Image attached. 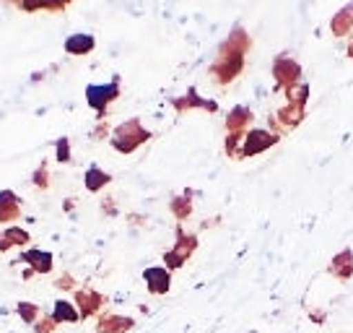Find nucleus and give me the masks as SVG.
<instances>
[{
  "label": "nucleus",
  "instance_id": "412c9836",
  "mask_svg": "<svg viewBox=\"0 0 353 333\" xmlns=\"http://www.w3.org/2000/svg\"><path fill=\"white\" fill-rule=\"evenodd\" d=\"M52 318H55V323H78L81 321V312H78L76 302L57 300L55 307H52Z\"/></svg>",
  "mask_w": 353,
  "mask_h": 333
},
{
  "label": "nucleus",
  "instance_id": "0eeeda50",
  "mask_svg": "<svg viewBox=\"0 0 353 333\" xmlns=\"http://www.w3.org/2000/svg\"><path fill=\"white\" fill-rule=\"evenodd\" d=\"M250 50H252V37L247 34L244 26H234L232 32H229V37L221 42L219 55H244L247 57Z\"/></svg>",
  "mask_w": 353,
  "mask_h": 333
},
{
  "label": "nucleus",
  "instance_id": "72a5a7b5",
  "mask_svg": "<svg viewBox=\"0 0 353 333\" xmlns=\"http://www.w3.org/2000/svg\"><path fill=\"white\" fill-rule=\"evenodd\" d=\"M345 55H348L353 60V37L348 39V45H345Z\"/></svg>",
  "mask_w": 353,
  "mask_h": 333
},
{
  "label": "nucleus",
  "instance_id": "2f4dec72",
  "mask_svg": "<svg viewBox=\"0 0 353 333\" xmlns=\"http://www.w3.org/2000/svg\"><path fill=\"white\" fill-rule=\"evenodd\" d=\"M309 321L314 323V325H325V321H327V312L322 310V307H309Z\"/></svg>",
  "mask_w": 353,
  "mask_h": 333
},
{
  "label": "nucleus",
  "instance_id": "c756f323",
  "mask_svg": "<svg viewBox=\"0 0 353 333\" xmlns=\"http://www.w3.org/2000/svg\"><path fill=\"white\" fill-rule=\"evenodd\" d=\"M16 6H19V8H21L23 13L44 11V0H16Z\"/></svg>",
  "mask_w": 353,
  "mask_h": 333
},
{
  "label": "nucleus",
  "instance_id": "cd10ccee",
  "mask_svg": "<svg viewBox=\"0 0 353 333\" xmlns=\"http://www.w3.org/2000/svg\"><path fill=\"white\" fill-rule=\"evenodd\" d=\"M32 180H34V185H37L39 190H47V188H50V169H47V164L39 166V169L34 172Z\"/></svg>",
  "mask_w": 353,
  "mask_h": 333
},
{
  "label": "nucleus",
  "instance_id": "2eb2a0df",
  "mask_svg": "<svg viewBox=\"0 0 353 333\" xmlns=\"http://www.w3.org/2000/svg\"><path fill=\"white\" fill-rule=\"evenodd\" d=\"M94 47H97V37L94 34H86V32H78V34H70L65 39V53L68 55H88V53H94Z\"/></svg>",
  "mask_w": 353,
  "mask_h": 333
},
{
  "label": "nucleus",
  "instance_id": "7ed1b4c3",
  "mask_svg": "<svg viewBox=\"0 0 353 333\" xmlns=\"http://www.w3.org/2000/svg\"><path fill=\"white\" fill-rule=\"evenodd\" d=\"M120 97V76H114L110 84H91L86 86V102L88 107L97 112L99 117L107 115V107Z\"/></svg>",
  "mask_w": 353,
  "mask_h": 333
},
{
  "label": "nucleus",
  "instance_id": "7c9ffc66",
  "mask_svg": "<svg viewBox=\"0 0 353 333\" xmlns=\"http://www.w3.org/2000/svg\"><path fill=\"white\" fill-rule=\"evenodd\" d=\"M70 3H73V0H44V11H52V13L65 11Z\"/></svg>",
  "mask_w": 353,
  "mask_h": 333
},
{
  "label": "nucleus",
  "instance_id": "aec40b11",
  "mask_svg": "<svg viewBox=\"0 0 353 333\" xmlns=\"http://www.w3.org/2000/svg\"><path fill=\"white\" fill-rule=\"evenodd\" d=\"M172 250H176L185 260H190V256L198 250V234H190V232H185L182 227H176V240Z\"/></svg>",
  "mask_w": 353,
  "mask_h": 333
},
{
  "label": "nucleus",
  "instance_id": "473e14b6",
  "mask_svg": "<svg viewBox=\"0 0 353 333\" xmlns=\"http://www.w3.org/2000/svg\"><path fill=\"white\" fill-rule=\"evenodd\" d=\"M57 289H65V292H76V278L70 276V274H65V276H60L55 281Z\"/></svg>",
  "mask_w": 353,
  "mask_h": 333
},
{
  "label": "nucleus",
  "instance_id": "a211bd4d",
  "mask_svg": "<svg viewBox=\"0 0 353 333\" xmlns=\"http://www.w3.org/2000/svg\"><path fill=\"white\" fill-rule=\"evenodd\" d=\"M112 182V175L110 172H104L101 166H88L86 175H83V185H86L88 193H99V190H104L107 185Z\"/></svg>",
  "mask_w": 353,
  "mask_h": 333
},
{
  "label": "nucleus",
  "instance_id": "1a4fd4ad",
  "mask_svg": "<svg viewBox=\"0 0 353 333\" xmlns=\"http://www.w3.org/2000/svg\"><path fill=\"white\" fill-rule=\"evenodd\" d=\"M143 281H145V289L151 292V294H166L169 289H172V271L166 266H151L143 271Z\"/></svg>",
  "mask_w": 353,
  "mask_h": 333
},
{
  "label": "nucleus",
  "instance_id": "f257e3e1",
  "mask_svg": "<svg viewBox=\"0 0 353 333\" xmlns=\"http://www.w3.org/2000/svg\"><path fill=\"white\" fill-rule=\"evenodd\" d=\"M154 138V133L143 128V122L138 120V117H130V120H125L122 125H117L110 135V144L112 149L117 151V154H132L135 149H141L143 144H148Z\"/></svg>",
  "mask_w": 353,
  "mask_h": 333
},
{
  "label": "nucleus",
  "instance_id": "bb28decb",
  "mask_svg": "<svg viewBox=\"0 0 353 333\" xmlns=\"http://www.w3.org/2000/svg\"><path fill=\"white\" fill-rule=\"evenodd\" d=\"M185 263H188V260L179 256L176 250H166L164 253V266L169 268V271H176V268H182Z\"/></svg>",
  "mask_w": 353,
  "mask_h": 333
},
{
  "label": "nucleus",
  "instance_id": "a878e982",
  "mask_svg": "<svg viewBox=\"0 0 353 333\" xmlns=\"http://www.w3.org/2000/svg\"><path fill=\"white\" fill-rule=\"evenodd\" d=\"M55 151H57V162L60 164H68L70 162V141H68L65 135L63 138H57V144H55Z\"/></svg>",
  "mask_w": 353,
  "mask_h": 333
},
{
  "label": "nucleus",
  "instance_id": "dca6fc26",
  "mask_svg": "<svg viewBox=\"0 0 353 333\" xmlns=\"http://www.w3.org/2000/svg\"><path fill=\"white\" fill-rule=\"evenodd\" d=\"M21 216V200L11 190H0V224H11Z\"/></svg>",
  "mask_w": 353,
  "mask_h": 333
},
{
  "label": "nucleus",
  "instance_id": "f3484780",
  "mask_svg": "<svg viewBox=\"0 0 353 333\" xmlns=\"http://www.w3.org/2000/svg\"><path fill=\"white\" fill-rule=\"evenodd\" d=\"M21 260H26V263L32 266L34 274H50V271H52V263H55L52 253H47V250H23Z\"/></svg>",
  "mask_w": 353,
  "mask_h": 333
},
{
  "label": "nucleus",
  "instance_id": "9b49d317",
  "mask_svg": "<svg viewBox=\"0 0 353 333\" xmlns=\"http://www.w3.org/2000/svg\"><path fill=\"white\" fill-rule=\"evenodd\" d=\"M172 107H174L179 115L182 112H190V110H205V112H219V104L213 99H203L198 94V89H188L185 97H176L172 99Z\"/></svg>",
  "mask_w": 353,
  "mask_h": 333
},
{
  "label": "nucleus",
  "instance_id": "39448f33",
  "mask_svg": "<svg viewBox=\"0 0 353 333\" xmlns=\"http://www.w3.org/2000/svg\"><path fill=\"white\" fill-rule=\"evenodd\" d=\"M304 120H307V107H301V104H288V102L276 112V115L268 117L270 131L278 135L288 133V131H296Z\"/></svg>",
  "mask_w": 353,
  "mask_h": 333
},
{
  "label": "nucleus",
  "instance_id": "423d86ee",
  "mask_svg": "<svg viewBox=\"0 0 353 333\" xmlns=\"http://www.w3.org/2000/svg\"><path fill=\"white\" fill-rule=\"evenodd\" d=\"M244 60H247L244 55H219L216 63L210 66V76L219 81V86H226V84H232L234 78L242 76Z\"/></svg>",
  "mask_w": 353,
  "mask_h": 333
},
{
  "label": "nucleus",
  "instance_id": "ddd939ff",
  "mask_svg": "<svg viewBox=\"0 0 353 333\" xmlns=\"http://www.w3.org/2000/svg\"><path fill=\"white\" fill-rule=\"evenodd\" d=\"M135 321L128 318V315H120V312H104L97 321V333H128L132 331Z\"/></svg>",
  "mask_w": 353,
  "mask_h": 333
},
{
  "label": "nucleus",
  "instance_id": "f704fd0d",
  "mask_svg": "<svg viewBox=\"0 0 353 333\" xmlns=\"http://www.w3.org/2000/svg\"><path fill=\"white\" fill-rule=\"evenodd\" d=\"M13 3H16V0H13Z\"/></svg>",
  "mask_w": 353,
  "mask_h": 333
},
{
  "label": "nucleus",
  "instance_id": "f8f14e48",
  "mask_svg": "<svg viewBox=\"0 0 353 333\" xmlns=\"http://www.w3.org/2000/svg\"><path fill=\"white\" fill-rule=\"evenodd\" d=\"M327 274L335 276L338 281H351L353 278V250L343 247L341 253H335L332 260L327 263Z\"/></svg>",
  "mask_w": 353,
  "mask_h": 333
},
{
  "label": "nucleus",
  "instance_id": "9d476101",
  "mask_svg": "<svg viewBox=\"0 0 353 333\" xmlns=\"http://www.w3.org/2000/svg\"><path fill=\"white\" fill-rule=\"evenodd\" d=\"M73 300H76V307H78V312H81V318H94V315L101 312V307H104V294L94 292V289H76Z\"/></svg>",
  "mask_w": 353,
  "mask_h": 333
},
{
  "label": "nucleus",
  "instance_id": "f03ea898",
  "mask_svg": "<svg viewBox=\"0 0 353 333\" xmlns=\"http://www.w3.org/2000/svg\"><path fill=\"white\" fill-rule=\"evenodd\" d=\"M273 81H276L278 91H286L291 86H296L304 81V70H301V63H299L294 55L288 53H281V55L273 60Z\"/></svg>",
  "mask_w": 353,
  "mask_h": 333
},
{
  "label": "nucleus",
  "instance_id": "5701e85b",
  "mask_svg": "<svg viewBox=\"0 0 353 333\" xmlns=\"http://www.w3.org/2000/svg\"><path fill=\"white\" fill-rule=\"evenodd\" d=\"M309 94H312V89H309L307 81H301V84H296V86H291V89L283 91V97H286L288 104H301V107H307Z\"/></svg>",
  "mask_w": 353,
  "mask_h": 333
},
{
  "label": "nucleus",
  "instance_id": "c85d7f7f",
  "mask_svg": "<svg viewBox=\"0 0 353 333\" xmlns=\"http://www.w3.org/2000/svg\"><path fill=\"white\" fill-rule=\"evenodd\" d=\"M55 328H57V323H55V318H52V315L39 318V321L34 323V331H37V333H55Z\"/></svg>",
  "mask_w": 353,
  "mask_h": 333
},
{
  "label": "nucleus",
  "instance_id": "393cba45",
  "mask_svg": "<svg viewBox=\"0 0 353 333\" xmlns=\"http://www.w3.org/2000/svg\"><path fill=\"white\" fill-rule=\"evenodd\" d=\"M19 315H21L23 323H37L39 321V307L32 302H19Z\"/></svg>",
  "mask_w": 353,
  "mask_h": 333
},
{
  "label": "nucleus",
  "instance_id": "b1692460",
  "mask_svg": "<svg viewBox=\"0 0 353 333\" xmlns=\"http://www.w3.org/2000/svg\"><path fill=\"white\" fill-rule=\"evenodd\" d=\"M242 141L244 133H226L223 138V154L229 159H242Z\"/></svg>",
  "mask_w": 353,
  "mask_h": 333
},
{
  "label": "nucleus",
  "instance_id": "6ab92c4d",
  "mask_svg": "<svg viewBox=\"0 0 353 333\" xmlns=\"http://www.w3.org/2000/svg\"><path fill=\"white\" fill-rule=\"evenodd\" d=\"M169 209L176 216V222L190 219V213H192V190H182L179 196H174V198L169 200Z\"/></svg>",
  "mask_w": 353,
  "mask_h": 333
},
{
  "label": "nucleus",
  "instance_id": "20e7f679",
  "mask_svg": "<svg viewBox=\"0 0 353 333\" xmlns=\"http://www.w3.org/2000/svg\"><path fill=\"white\" fill-rule=\"evenodd\" d=\"M278 141H281V135L273 133L270 128H250V131L244 133V141H242V159L265 154V151H270Z\"/></svg>",
  "mask_w": 353,
  "mask_h": 333
},
{
  "label": "nucleus",
  "instance_id": "4be33fe9",
  "mask_svg": "<svg viewBox=\"0 0 353 333\" xmlns=\"http://www.w3.org/2000/svg\"><path fill=\"white\" fill-rule=\"evenodd\" d=\"M29 242V232L21 227H8L0 234V250H11L13 245H26Z\"/></svg>",
  "mask_w": 353,
  "mask_h": 333
},
{
  "label": "nucleus",
  "instance_id": "6e6552de",
  "mask_svg": "<svg viewBox=\"0 0 353 333\" xmlns=\"http://www.w3.org/2000/svg\"><path fill=\"white\" fill-rule=\"evenodd\" d=\"M226 133H247L250 128L254 125V112L252 107H247V104H236L232 110L226 112Z\"/></svg>",
  "mask_w": 353,
  "mask_h": 333
},
{
  "label": "nucleus",
  "instance_id": "4468645a",
  "mask_svg": "<svg viewBox=\"0 0 353 333\" xmlns=\"http://www.w3.org/2000/svg\"><path fill=\"white\" fill-rule=\"evenodd\" d=\"M330 32H332V37H338V39L351 37V32H353V0L351 3H345L341 11H335V16L330 19Z\"/></svg>",
  "mask_w": 353,
  "mask_h": 333
}]
</instances>
